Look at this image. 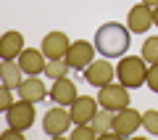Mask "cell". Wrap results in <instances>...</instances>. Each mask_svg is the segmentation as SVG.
<instances>
[{"label": "cell", "mask_w": 158, "mask_h": 140, "mask_svg": "<svg viewBox=\"0 0 158 140\" xmlns=\"http://www.w3.org/2000/svg\"><path fill=\"white\" fill-rule=\"evenodd\" d=\"M129 42H132L129 27H124V24H118V21L100 24L98 32H95V48H98V53L106 56V58H121V56H127Z\"/></svg>", "instance_id": "obj_1"}, {"label": "cell", "mask_w": 158, "mask_h": 140, "mask_svg": "<svg viewBox=\"0 0 158 140\" xmlns=\"http://www.w3.org/2000/svg\"><path fill=\"white\" fill-rule=\"evenodd\" d=\"M145 58L142 56H121L116 66V77L118 82L124 85V87H142L148 82V66H145Z\"/></svg>", "instance_id": "obj_2"}, {"label": "cell", "mask_w": 158, "mask_h": 140, "mask_svg": "<svg viewBox=\"0 0 158 140\" xmlns=\"http://www.w3.org/2000/svg\"><path fill=\"white\" fill-rule=\"evenodd\" d=\"M98 103H100L103 108H108V111H121V108L129 106V87H124V85H106V87H100V93H98Z\"/></svg>", "instance_id": "obj_3"}, {"label": "cell", "mask_w": 158, "mask_h": 140, "mask_svg": "<svg viewBox=\"0 0 158 140\" xmlns=\"http://www.w3.org/2000/svg\"><path fill=\"white\" fill-rule=\"evenodd\" d=\"M71 124H74L71 122V111H66V106H58V103L45 114V119H42V129H45V135H50V138L66 135Z\"/></svg>", "instance_id": "obj_4"}, {"label": "cell", "mask_w": 158, "mask_h": 140, "mask_svg": "<svg viewBox=\"0 0 158 140\" xmlns=\"http://www.w3.org/2000/svg\"><path fill=\"white\" fill-rule=\"evenodd\" d=\"M34 119H37V114H34V103L32 101H24V98H19V101L6 111L8 127H16V129H29L34 124Z\"/></svg>", "instance_id": "obj_5"}, {"label": "cell", "mask_w": 158, "mask_h": 140, "mask_svg": "<svg viewBox=\"0 0 158 140\" xmlns=\"http://www.w3.org/2000/svg\"><path fill=\"white\" fill-rule=\"evenodd\" d=\"M95 42H85V40H77V42H71V48H69L66 53V61L71 69H77V72H85L87 66H90L92 61H95Z\"/></svg>", "instance_id": "obj_6"}, {"label": "cell", "mask_w": 158, "mask_h": 140, "mask_svg": "<svg viewBox=\"0 0 158 140\" xmlns=\"http://www.w3.org/2000/svg\"><path fill=\"white\" fill-rule=\"evenodd\" d=\"M137 127H142V114L135 108H121V111L113 114V135L116 138H127V135H135Z\"/></svg>", "instance_id": "obj_7"}, {"label": "cell", "mask_w": 158, "mask_h": 140, "mask_svg": "<svg viewBox=\"0 0 158 140\" xmlns=\"http://www.w3.org/2000/svg\"><path fill=\"white\" fill-rule=\"evenodd\" d=\"M113 77H116V69L108 63V58H98V61H92L90 66L85 69V79L98 90L106 87V85H111Z\"/></svg>", "instance_id": "obj_8"}, {"label": "cell", "mask_w": 158, "mask_h": 140, "mask_svg": "<svg viewBox=\"0 0 158 140\" xmlns=\"http://www.w3.org/2000/svg\"><path fill=\"white\" fill-rule=\"evenodd\" d=\"M127 27H129V32L135 34H145L148 29L153 27V8L145 6V3H137V6L129 8V13H127Z\"/></svg>", "instance_id": "obj_9"}, {"label": "cell", "mask_w": 158, "mask_h": 140, "mask_svg": "<svg viewBox=\"0 0 158 140\" xmlns=\"http://www.w3.org/2000/svg\"><path fill=\"white\" fill-rule=\"evenodd\" d=\"M45 58L48 56L42 50H37V48H24L16 61H19V66L24 69L27 77H40V74H45V63H48Z\"/></svg>", "instance_id": "obj_10"}, {"label": "cell", "mask_w": 158, "mask_h": 140, "mask_svg": "<svg viewBox=\"0 0 158 140\" xmlns=\"http://www.w3.org/2000/svg\"><path fill=\"white\" fill-rule=\"evenodd\" d=\"M69 111H71V122H74V124H90L92 116L98 114V95H95V98L79 95L77 101L69 106Z\"/></svg>", "instance_id": "obj_11"}, {"label": "cell", "mask_w": 158, "mask_h": 140, "mask_svg": "<svg viewBox=\"0 0 158 140\" xmlns=\"http://www.w3.org/2000/svg\"><path fill=\"white\" fill-rule=\"evenodd\" d=\"M77 85L71 82L69 77H61V79H53V87H50V101H56L58 106H71L77 101Z\"/></svg>", "instance_id": "obj_12"}, {"label": "cell", "mask_w": 158, "mask_h": 140, "mask_svg": "<svg viewBox=\"0 0 158 140\" xmlns=\"http://www.w3.org/2000/svg\"><path fill=\"white\" fill-rule=\"evenodd\" d=\"M69 48H71V42H69V34L63 32H50L42 40V53L48 58H66Z\"/></svg>", "instance_id": "obj_13"}, {"label": "cell", "mask_w": 158, "mask_h": 140, "mask_svg": "<svg viewBox=\"0 0 158 140\" xmlns=\"http://www.w3.org/2000/svg\"><path fill=\"white\" fill-rule=\"evenodd\" d=\"M24 50V34L21 32H6L3 34V40H0V56H3V61H16L19 56H21Z\"/></svg>", "instance_id": "obj_14"}, {"label": "cell", "mask_w": 158, "mask_h": 140, "mask_svg": "<svg viewBox=\"0 0 158 140\" xmlns=\"http://www.w3.org/2000/svg\"><path fill=\"white\" fill-rule=\"evenodd\" d=\"M45 95H50V90L45 87V82H42L40 77H27L21 82V87H19V98L32 101V103H40Z\"/></svg>", "instance_id": "obj_15"}, {"label": "cell", "mask_w": 158, "mask_h": 140, "mask_svg": "<svg viewBox=\"0 0 158 140\" xmlns=\"http://www.w3.org/2000/svg\"><path fill=\"white\" fill-rule=\"evenodd\" d=\"M21 74H24V69L19 66V61H3V66H0V77H3V85L6 87H11V90H19L21 87Z\"/></svg>", "instance_id": "obj_16"}, {"label": "cell", "mask_w": 158, "mask_h": 140, "mask_svg": "<svg viewBox=\"0 0 158 140\" xmlns=\"http://www.w3.org/2000/svg\"><path fill=\"white\" fill-rule=\"evenodd\" d=\"M92 127H95V132L98 135H103V138H106V135H111L113 132V111H108V108H98V114L95 116H92Z\"/></svg>", "instance_id": "obj_17"}, {"label": "cell", "mask_w": 158, "mask_h": 140, "mask_svg": "<svg viewBox=\"0 0 158 140\" xmlns=\"http://www.w3.org/2000/svg\"><path fill=\"white\" fill-rule=\"evenodd\" d=\"M69 61L66 58H48V63H45V77H50V79H61V77H69Z\"/></svg>", "instance_id": "obj_18"}, {"label": "cell", "mask_w": 158, "mask_h": 140, "mask_svg": "<svg viewBox=\"0 0 158 140\" xmlns=\"http://www.w3.org/2000/svg\"><path fill=\"white\" fill-rule=\"evenodd\" d=\"M142 58L148 61V66L150 63H158V37H148L142 42Z\"/></svg>", "instance_id": "obj_19"}, {"label": "cell", "mask_w": 158, "mask_h": 140, "mask_svg": "<svg viewBox=\"0 0 158 140\" xmlns=\"http://www.w3.org/2000/svg\"><path fill=\"white\" fill-rule=\"evenodd\" d=\"M142 127L150 135H158V108H148V111L142 114Z\"/></svg>", "instance_id": "obj_20"}, {"label": "cell", "mask_w": 158, "mask_h": 140, "mask_svg": "<svg viewBox=\"0 0 158 140\" xmlns=\"http://www.w3.org/2000/svg\"><path fill=\"white\" fill-rule=\"evenodd\" d=\"M71 138L74 140H92V138H98V132H95L92 124H77V129L71 132Z\"/></svg>", "instance_id": "obj_21"}, {"label": "cell", "mask_w": 158, "mask_h": 140, "mask_svg": "<svg viewBox=\"0 0 158 140\" xmlns=\"http://www.w3.org/2000/svg\"><path fill=\"white\" fill-rule=\"evenodd\" d=\"M148 87L153 93H158V63H150L148 66Z\"/></svg>", "instance_id": "obj_22"}, {"label": "cell", "mask_w": 158, "mask_h": 140, "mask_svg": "<svg viewBox=\"0 0 158 140\" xmlns=\"http://www.w3.org/2000/svg\"><path fill=\"white\" fill-rule=\"evenodd\" d=\"M13 103H16V101L11 98V87H6V85H3V90H0V108H3V111H8Z\"/></svg>", "instance_id": "obj_23"}, {"label": "cell", "mask_w": 158, "mask_h": 140, "mask_svg": "<svg viewBox=\"0 0 158 140\" xmlns=\"http://www.w3.org/2000/svg\"><path fill=\"white\" fill-rule=\"evenodd\" d=\"M21 132H24V129H16V127H8L6 132H3V138H6V140H21Z\"/></svg>", "instance_id": "obj_24"}, {"label": "cell", "mask_w": 158, "mask_h": 140, "mask_svg": "<svg viewBox=\"0 0 158 140\" xmlns=\"http://www.w3.org/2000/svg\"><path fill=\"white\" fill-rule=\"evenodd\" d=\"M153 24H156V27H158V6L153 8Z\"/></svg>", "instance_id": "obj_25"}, {"label": "cell", "mask_w": 158, "mask_h": 140, "mask_svg": "<svg viewBox=\"0 0 158 140\" xmlns=\"http://www.w3.org/2000/svg\"><path fill=\"white\" fill-rule=\"evenodd\" d=\"M142 3H145V6H150V8H156V6H158V0H142Z\"/></svg>", "instance_id": "obj_26"}]
</instances>
